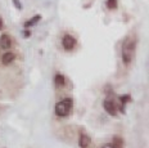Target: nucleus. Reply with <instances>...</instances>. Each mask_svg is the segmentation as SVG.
<instances>
[{
	"mask_svg": "<svg viewBox=\"0 0 149 148\" xmlns=\"http://www.w3.org/2000/svg\"><path fill=\"white\" fill-rule=\"evenodd\" d=\"M113 147L114 148H123V140L120 137H114L113 138Z\"/></svg>",
	"mask_w": 149,
	"mask_h": 148,
	"instance_id": "6e6552de",
	"label": "nucleus"
},
{
	"mask_svg": "<svg viewBox=\"0 0 149 148\" xmlns=\"http://www.w3.org/2000/svg\"><path fill=\"white\" fill-rule=\"evenodd\" d=\"M72 110V99L71 98H66L62 99L55 104V115L57 116H67Z\"/></svg>",
	"mask_w": 149,
	"mask_h": 148,
	"instance_id": "f03ea898",
	"label": "nucleus"
},
{
	"mask_svg": "<svg viewBox=\"0 0 149 148\" xmlns=\"http://www.w3.org/2000/svg\"><path fill=\"white\" fill-rule=\"evenodd\" d=\"M105 5H107L108 9H116L117 8V0H107Z\"/></svg>",
	"mask_w": 149,
	"mask_h": 148,
	"instance_id": "9b49d317",
	"label": "nucleus"
},
{
	"mask_svg": "<svg viewBox=\"0 0 149 148\" xmlns=\"http://www.w3.org/2000/svg\"><path fill=\"white\" fill-rule=\"evenodd\" d=\"M103 106H104V110L107 111L109 115L114 116L117 113V107H116V104H114L112 101H104Z\"/></svg>",
	"mask_w": 149,
	"mask_h": 148,
	"instance_id": "20e7f679",
	"label": "nucleus"
},
{
	"mask_svg": "<svg viewBox=\"0 0 149 148\" xmlns=\"http://www.w3.org/2000/svg\"><path fill=\"white\" fill-rule=\"evenodd\" d=\"M120 99H121V102H122V103H126V102L130 101V95H129V94H127V95H122Z\"/></svg>",
	"mask_w": 149,
	"mask_h": 148,
	"instance_id": "f8f14e48",
	"label": "nucleus"
},
{
	"mask_svg": "<svg viewBox=\"0 0 149 148\" xmlns=\"http://www.w3.org/2000/svg\"><path fill=\"white\" fill-rule=\"evenodd\" d=\"M14 58H15V55L13 53H10V52H8V53H5L3 55L1 62H3V64H10L14 61Z\"/></svg>",
	"mask_w": 149,
	"mask_h": 148,
	"instance_id": "0eeeda50",
	"label": "nucleus"
},
{
	"mask_svg": "<svg viewBox=\"0 0 149 148\" xmlns=\"http://www.w3.org/2000/svg\"><path fill=\"white\" fill-rule=\"evenodd\" d=\"M54 81H55V84H57L58 86L63 85V84H64V76H63V75H61V73H58V75H55Z\"/></svg>",
	"mask_w": 149,
	"mask_h": 148,
	"instance_id": "1a4fd4ad",
	"label": "nucleus"
},
{
	"mask_svg": "<svg viewBox=\"0 0 149 148\" xmlns=\"http://www.w3.org/2000/svg\"><path fill=\"white\" fill-rule=\"evenodd\" d=\"M40 18H41L40 16H35V17L32 18V20L27 21V22L24 23V27H30V26H33V24H35L36 22H39V21H40Z\"/></svg>",
	"mask_w": 149,
	"mask_h": 148,
	"instance_id": "9d476101",
	"label": "nucleus"
},
{
	"mask_svg": "<svg viewBox=\"0 0 149 148\" xmlns=\"http://www.w3.org/2000/svg\"><path fill=\"white\" fill-rule=\"evenodd\" d=\"M10 47H12V40H10V38H9L7 34H4V35L0 36V48L9 49Z\"/></svg>",
	"mask_w": 149,
	"mask_h": 148,
	"instance_id": "423d86ee",
	"label": "nucleus"
},
{
	"mask_svg": "<svg viewBox=\"0 0 149 148\" xmlns=\"http://www.w3.org/2000/svg\"><path fill=\"white\" fill-rule=\"evenodd\" d=\"M62 44H63V48L66 50H72L76 45V39L71 35H64L63 40H62Z\"/></svg>",
	"mask_w": 149,
	"mask_h": 148,
	"instance_id": "7ed1b4c3",
	"label": "nucleus"
},
{
	"mask_svg": "<svg viewBox=\"0 0 149 148\" xmlns=\"http://www.w3.org/2000/svg\"><path fill=\"white\" fill-rule=\"evenodd\" d=\"M13 3L15 7H17V9H22V4L19 3V0H13Z\"/></svg>",
	"mask_w": 149,
	"mask_h": 148,
	"instance_id": "ddd939ff",
	"label": "nucleus"
},
{
	"mask_svg": "<svg viewBox=\"0 0 149 148\" xmlns=\"http://www.w3.org/2000/svg\"><path fill=\"white\" fill-rule=\"evenodd\" d=\"M1 29H3V20L0 18V30H1Z\"/></svg>",
	"mask_w": 149,
	"mask_h": 148,
	"instance_id": "2eb2a0df",
	"label": "nucleus"
},
{
	"mask_svg": "<svg viewBox=\"0 0 149 148\" xmlns=\"http://www.w3.org/2000/svg\"><path fill=\"white\" fill-rule=\"evenodd\" d=\"M91 144V139H90L89 135L86 134H81L79 138V146L80 148H89Z\"/></svg>",
	"mask_w": 149,
	"mask_h": 148,
	"instance_id": "39448f33",
	"label": "nucleus"
},
{
	"mask_svg": "<svg viewBox=\"0 0 149 148\" xmlns=\"http://www.w3.org/2000/svg\"><path fill=\"white\" fill-rule=\"evenodd\" d=\"M135 53V39L127 38L122 44V62L125 64H130L134 58Z\"/></svg>",
	"mask_w": 149,
	"mask_h": 148,
	"instance_id": "f257e3e1",
	"label": "nucleus"
},
{
	"mask_svg": "<svg viewBox=\"0 0 149 148\" xmlns=\"http://www.w3.org/2000/svg\"><path fill=\"white\" fill-rule=\"evenodd\" d=\"M102 148H114V147H113V144H112V143H105Z\"/></svg>",
	"mask_w": 149,
	"mask_h": 148,
	"instance_id": "4468645a",
	"label": "nucleus"
}]
</instances>
